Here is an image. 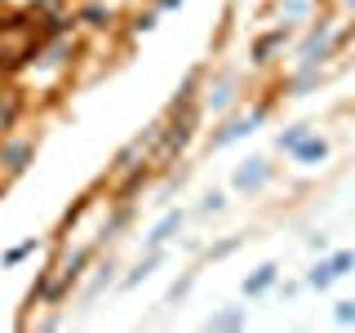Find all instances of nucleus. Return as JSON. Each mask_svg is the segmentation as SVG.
Instances as JSON below:
<instances>
[{
  "instance_id": "nucleus-21",
  "label": "nucleus",
  "mask_w": 355,
  "mask_h": 333,
  "mask_svg": "<svg viewBox=\"0 0 355 333\" xmlns=\"http://www.w3.org/2000/svg\"><path fill=\"white\" fill-rule=\"evenodd\" d=\"M111 18H116V14H111V9H103V5L85 9V22H89V27H111Z\"/></svg>"
},
{
  "instance_id": "nucleus-1",
  "label": "nucleus",
  "mask_w": 355,
  "mask_h": 333,
  "mask_svg": "<svg viewBox=\"0 0 355 333\" xmlns=\"http://www.w3.org/2000/svg\"><path fill=\"white\" fill-rule=\"evenodd\" d=\"M266 116H271V107H266V103H258L253 111H236V116H227V120H222V125H218L214 133H209V147H214V151H222V147H231V142L249 138V133L258 129Z\"/></svg>"
},
{
  "instance_id": "nucleus-17",
  "label": "nucleus",
  "mask_w": 355,
  "mask_h": 333,
  "mask_svg": "<svg viewBox=\"0 0 355 333\" xmlns=\"http://www.w3.org/2000/svg\"><path fill=\"white\" fill-rule=\"evenodd\" d=\"M222 209H227V191H205L200 205H196V214H222Z\"/></svg>"
},
{
  "instance_id": "nucleus-3",
  "label": "nucleus",
  "mask_w": 355,
  "mask_h": 333,
  "mask_svg": "<svg viewBox=\"0 0 355 333\" xmlns=\"http://www.w3.org/2000/svg\"><path fill=\"white\" fill-rule=\"evenodd\" d=\"M182 222H187V209H169V214H164V218L147 231V236H142V244H147V249H164V244H169L178 231H182Z\"/></svg>"
},
{
  "instance_id": "nucleus-10",
  "label": "nucleus",
  "mask_w": 355,
  "mask_h": 333,
  "mask_svg": "<svg viewBox=\"0 0 355 333\" xmlns=\"http://www.w3.org/2000/svg\"><path fill=\"white\" fill-rule=\"evenodd\" d=\"M209 329H244L249 325V307H227V311H214V316L205 320Z\"/></svg>"
},
{
  "instance_id": "nucleus-23",
  "label": "nucleus",
  "mask_w": 355,
  "mask_h": 333,
  "mask_svg": "<svg viewBox=\"0 0 355 333\" xmlns=\"http://www.w3.org/2000/svg\"><path fill=\"white\" fill-rule=\"evenodd\" d=\"M160 5H164V9H178V5H182V0H160Z\"/></svg>"
},
{
  "instance_id": "nucleus-15",
  "label": "nucleus",
  "mask_w": 355,
  "mask_h": 333,
  "mask_svg": "<svg viewBox=\"0 0 355 333\" xmlns=\"http://www.w3.org/2000/svg\"><path fill=\"white\" fill-rule=\"evenodd\" d=\"M31 253H40V240H36V236H31V240H22L18 249H9V253H5L0 262H5V266H18V262H27Z\"/></svg>"
},
{
  "instance_id": "nucleus-5",
  "label": "nucleus",
  "mask_w": 355,
  "mask_h": 333,
  "mask_svg": "<svg viewBox=\"0 0 355 333\" xmlns=\"http://www.w3.org/2000/svg\"><path fill=\"white\" fill-rule=\"evenodd\" d=\"M275 280H280V262H262L253 275H244L240 293H244V298H266V293L275 289Z\"/></svg>"
},
{
  "instance_id": "nucleus-13",
  "label": "nucleus",
  "mask_w": 355,
  "mask_h": 333,
  "mask_svg": "<svg viewBox=\"0 0 355 333\" xmlns=\"http://www.w3.org/2000/svg\"><path fill=\"white\" fill-rule=\"evenodd\" d=\"M333 280H338V275H333V266H329V253H324V258H320L315 266H311V271H306V289H329Z\"/></svg>"
},
{
  "instance_id": "nucleus-19",
  "label": "nucleus",
  "mask_w": 355,
  "mask_h": 333,
  "mask_svg": "<svg viewBox=\"0 0 355 333\" xmlns=\"http://www.w3.org/2000/svg\"><path fill=\"white\" fill-rule=\"evenodd\" d=\"M244 240H249V236H227L222 244H209V258H214V262H218V258H231V253H236Z\"/></svg>"
},
{
  "instance_id": "nucleus-2",
  "label": "nucleus",
  "mask_w": 355,
  "mask_h": 333,
  "mask_svg": "<svg viewBox=\"0 0 355 333\" xmlns=\"http://www.w3.org/2000/svg\"><path fill=\"white\" fill-rule=\"evenodd\" d=\"M271 182H275V164L262 160V155L236 164V173H231V191H240V196H262Z\"/></svg>"
},
{
  "instance_id": "nucleus-16",
  "label": "nucleus",
  "mask_w": 355,
  "mask_h": 333,
  "mask_svg": "<svg viewBox=\"0 0 355 333\" xmlns=\"http://www.w3.org/2000/svg\"><path fill=\"white\" fill-rule=\"evenodd\" d=\"M329 266H333V275H351V266H355V249H333L329 253Z\"/></svg>"
},
{
  "instance_id": "nucleus-7",
  "label": "nucleus",
  "mask_w": 355,
  "mask_h": 333,
  "mask_svg": "<svg viewBox=\"0 0 355 333\" xmlns=\"http://www.w3.org/2000/svg\"><path fill=\"white\" fill-rule=\"evenodd\" d=\"M288 155H293V164H320V160H329V142L320 138L315 129H311V133H306V138L297 142V147L288 151Z\"/></svg>"
},
{
  "instance_id": "nucleus-6",
  "label": "nucleus",
  "mask_w": 355,
  "mask_h": 333,
  "mask_svg": "<svg viewBox=\"0 0 355 333\" xmlns=\"http://www.w3.org/2000/svg\"><path fill=\"white\" fill-rule=\"evenodd\" d=\"M31 151H36V147H31V138H18V142H5V138H0V164H5L9 173H22V169H27Z\"/></svg>"
},
{
  "instance_id": "nucleus-9",
  "label": "nucleus",
  "mask_w": 355,
  "mask_h": 333,
  "mask_svg": "<svg viewBox=\"0 0 355 333\" xmlns=\"http://www.w3.org/2000/svg\"><path fill=\"white\" fill-rule=\"evenodd\" d=\"M120 262L116 258H103V262H94V280H89V289H85V302H94V298L98 293H103V289H111V284H116L120 280Z\"/></svg>"
},
{
  "instance_id": "nucleus-18",
  "label": "nucleus",
  "mask_w": 355,
  "mask_h": 333,
  "mask_svg": "<svg viewBox=\"0 0 355 333\" xmlns=\"http://www.w3.org/2000/svg\"><path fill=\"white\" fill-rule=\"evenodd\" d=\"M333 325H342V329L355 325V298H342V302H333Z\"/></svg>"
},
{
  "instance_id": "nucleus-4",
  "label": "nucleus",
  "mask_w": 355,
  "mask_h": 333,
  "mask_svg": "<svg viewBox=\"0 0 355 333\" xmlns=\"http://www.w3.org/2000/svg\"><path fill=\"white\" fill-rule=\"evenodd\" d=\"M155 266H164V249H147V258H138V262H133L129 266V275H120V293H129V289H138L142 280H151V275H155Z\"/></svg>"
},
{
  "instance_id": "nucleus-12",
  "label": "nucleus",
  "mask_w": 355,
  "mask_h": 333,
  "mask_svg": "<svg viewBox=\"0 0 355 333\" xmlns=\"http://www.w3.org/2000/svg\"><path fill=\"white\" fill-rule=\"evenodd\" d=\"M129 222H133V205H129V200H120V209H116V214H111V218L103 222V240H116L120 231L129 227Z\"/></svg>"
},
{
  "instance_id": "nucleus-11",
  "label": "nucleus",
  "mask_w": 355,
  "mask_h": 333,
  "mask_svg": "<svg viewBox=\"0 0 355 333\" xmlns=\"http://www.w3.org/2000/svg\"><path fill=\"white\" fill-rule=\"evenodd\" d=\"M284 40H288V27H275L271 36H262L258 44H253V62H258V67H266V62H271V53L280 49Z\"/></svg>"
},
{
  "instance_id": "nucleus-8",
  "label": "nucleus",
  "mask_w": 355,
  "mask_h": 333,
  "mask_svg": "<svg viewBox=\"0 0 355 333\" xmlns=\"http://www.w3.org/2000/svg\"><path fill=\"white\" fill-rule=\"evenodd\" d=\"M231 103H236V80H218V85H209L205 89V98H200V111H227Z\"/></svg>"
},
{
  "instance_id": "nucleus-20",
  "label": "nucleus",
  "mask_w": 355,
  "mask_h": 333,
  "mask_svg": "<svg viewBox=\"0 0 355 333\" xmlns=\"http://www.w3.org/2000/svg\"><path fill=\"white\" fill-rule=\"evenodd\" d=\"M191 289H196V271H187L182 280H173V289H169V302H182V298L191 293Z\"/></svg>"
},
{
  "instance_id": "nucleus-22",
  "label": "nucleus",
  "mask_w": 355,
  "mask_h": 333,
  "mask_svg": "<svg viewBox=\"0 0 355 333\" xmlns=\"http://www.w3.org/2000/svg\"><path fill=\"white\" fill-rule=\"evenodd\" d=\"M306 249H315V253H329V240H324V236H306Z\"/></svg>"
},
{
  "instance_id": "nucleus-14",
  "label": "nucleus",
  "mask_w": 355,
  "mask_h": 333,
  "mask_svg": "<svg viewBox=\"0 0 355 333\" xmlns=\"http://www.w3.org/2000/svg\"><path fill=\"white\" fill-rule=\"evenodd\" d=\"M311 129H315V125H306V120H297V125H288V129L280 133V138H275V147H280V151H293V147H297V142L306 138Z\"/></svg>"
}]
</instances>
